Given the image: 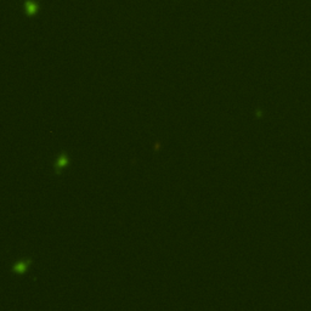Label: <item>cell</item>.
<instances>
[{
  "label": "cell",
  "instance_id": "obj_1",
  "mask_svg": "<svg viewBox=\"0 0 311 311\" xmlns=\"http://www.w3.org/2000/svg\"><path fill=\"white\" fill-rule=\"evenodd\" d=\"M31 264H32V259H22L20 261H16L12 265V271L16 275H23L24 272H27Z\"/></svg>",
  "mask_w": 311,
  "mask_h": 311
},
{
  "label": "cell",
  "instance_id": "obj_2",
  "mask_svg": "<svg viewBox=\"0 0 311 311\" xmlns=\"http://www.w3.org/2000/svg\"><path fill=\"white\" fill-rule=\"evenodd\" d=\"M69 164V159L66 152H62L61 155L58 156V158L56 159L55 164H54V169L57 174H61V171H63Z\"/></svg>",
  "mask_w": 311,
  "mask_h": 311
},
{
  "label": "cell",
  "instance_id": "obj_3",
  "mask_svg": "<svg viewBox=\"0 0 311 311\" xmlns=\"http://www.w3.org/2000/svg\"><path fill=\"white\" fill-rule=\"evenodd\" d=\"M27 6H28V12H29V13H33V12L35 11V5H33V4L29 2Z\"/></svg>",
  "mask_w": 311,
  "mask_h": 311
}]
</instances>
